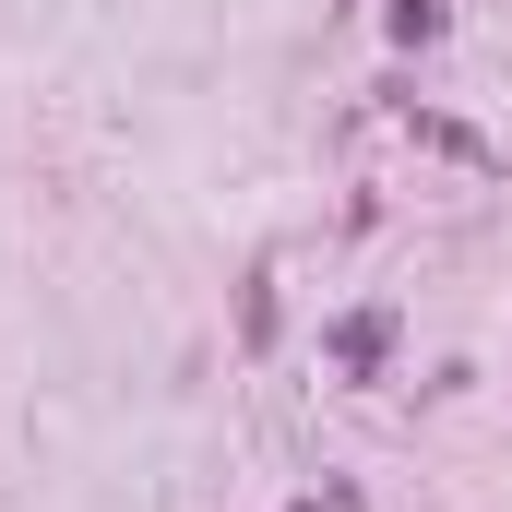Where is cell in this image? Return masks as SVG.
Segmentation results:
<instances>
[{"label": "cell", "instance_id": "obj_1", "mask_svg": "<svg viewBox=\"0 0 512 512\" xmlns=\"http://www.w3.org/2000/svg\"><path fill=\"white\" fill-rule=\"evenodd\" d=\"M382 358H393V310H358V322H334V370H358V382H370Z\"/></svg>", "mask_w": 512, "mask_h": 512}, {"label": "cell", "instance_id": "obj_2", "mask_svg": "<svg viewBox=\"0 0 512 512\" xmlns=\"http://www.w3.org/2000/svg\"><path fill=\"white\" fill-rule=\"evenodd\" d=\"M382 24H393V48H429V36H441V24H453V0H393Z\"/></svg>", "mask_w": 512, "mask_h": 512}]
</instances>
